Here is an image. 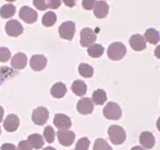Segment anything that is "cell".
Listing matches in <instances>:
<instances>
[{"label": "cell", "mask_w": 160, "mask_h": 150, "mask_svg": "<svg viewBox=\"0 0 160 150\" xmlns=\"http://www.w3.org/2000/svg\"><path fill=\"white\" fill-rule=\"evenodd\" d=\"M53 125H55L59 130H68L72 126V120L68 116L64 114H56L53 118Z\"/></svg>", "instance_id": "30bf717a"}, {"label": "cell", "mask_w": 160, "mask_h": 150, "mask_svg": "<svg viewBox=\"0 0 160 150\" xmlns=\"http://www.w3.org/2000/svg\"><path fill=\"white\" fill-rule=\"evenodd\" d=\"M66 91H68V89H66L65 84L59 82V83H56V84L51 87L50 94L52 95L53 98H56V99H61V98H63L64 95H65Z\"/></svg>", "instance_id": "ac0fdd59"}, {"label": "cell", "mask_w": 160, "mask_h": 150, "mask_svg": "<svg viewBox=\"0 0 160 150\" xmlns=\"http://www.w3.org/2000/svg\"><path fill=\"white\" fill-rule=\"evenodd\" d=\"M55 136H56V132L53 130L52 126H48L44 129V138H45L46 142H48V143H53Z\"/></svg>", "instance_id": "83f0119b"}, {"label": "cell", "mask_w": 160, "mask_h": 150, "mask_svg": "<svg viewBox=\"0 0 160 150\" xmlns=\"http://www.w3.org/2000/svg\"><path fill=\"white\" fill-rule=\"evenodd\" d=\"M14 75H16V72H14L11 68H8V67H3V68H0V84L2 85L6 79H9L13 77Z\"/></svg>", "instance_id": "4316f807"}, {"label": "cell", "mask_w": 160, "mask_h": 150, "mask_svg": "<svg viewBox=\"0 0 160 150\" xmlns=\"http://www.w3.org/2000/svg\"><path fill=\"white\" fill-rule=\"evenodd\" d=\"M95 3H96V0H82V7L84 10H92Z\"/></svg>", "instance_id": "836d02e7"}, {"label": "cell", "mask_w": 160, "mask_h": 150, "mask_svg": "<svg viewBox=\"0 0 160 150\" xmlns=\"http://www.w3.org/2000/svg\"><path fill=\"white\" fill-rule=\"evenodd\" d=\"M78 71H79V74L81 76L86 77V78H90V77L93 76L94 74V70L90 64L88 63H80L79 67H78Z\"/></svg>", "instance_id": "d4e9b609"}, {"label": "cell", "mask_w": 160, "mask_h": 150, "mask_svg": "<svg viewBox=\"0 0 160 150\" xmlns=\"http://www.w3.org/2000/svg\"><path fill=\"white\" fill-rule=\"evenodd\" d=\"M129 44L133 51H141L145 50L146 47V41L144 37H142L141 35H131L129 39Z\"/></svg>", "instance_id": "4fadbf2b"}, {"label": "cell", "mask_w": 160, "mask_h": 150, "mask_svg": "<svg viewBox=\"0 0 160 150\" xmlns=\"http://www.w3.org/2000/svg\"><path fill=\"white\" fill-rule=\"evenodd\" d=\"M47 64V58L43 55H33L30 59V67L33 71H42Z\"/></svg>", "instance_id": "7c38bea8"}, {"label": "cell", "mask_w": 160, "mask_h": 150, "mask_svg": "<svg viewBox=\"0 0 160 150\" xmlns=\"http://www.w3.org/2000/svg\"><path fill=\"white\" fill-rule=\"evenodd\" d=\"M93 10H94V15L97 19H105L109 12V6L104 0H100V1H96Z\"/></svg>", "instance_id": "2e32d148"}, {"label": "cell", "mask_w": 160, "mask_h": 150, "mask_svg": "<svg viewBox=\"0 0 160 150\" xmlns=\"http://www.w3.org/2000/svg\"><path fill=\"white\" fill-rule=\"evenodd\" d=\"M28 142L31 145V147L34 149H41L44 146V139L40 134L35 133V134H31L28 136Z\"/></svg>", "instance_id": "44dd1931"}, {"label": "cell", "mask_w": 160, "mask_h": 150, "mask_svg": "<svg viewBox=\"0 0 160 150\" xmlns=\"http://www.w3.org/2000/svg\"><path fill=\"white\" fill-rule=\"evenodd\" d=\"M0 133H1V129H0Z\"/></svg>", "instance_id": "ee69618b"}, {"label": "cell", "mask_w": 160, "mask_h": 150, "mask_svg": "<svg viewBox=\"0 0 160 150\" xmlns=\"http://www.w3.org/2000/svg\"><path fill=\"white\" fill-rule=\"evenodd\" d=\"M1 150H16V147H15L13 144L6 143L1 146Z\"/></svg>", "instance_id": "d590c367"}, {"label": "cell", "mask_w": 160, "mask_h": 150, "mask_svg": "<svg viewBox=\"0 0 160 150\" xmlns=\"http://www.w3.org/2000/svg\"><path fill=\"white\" fill-rule=\"evenodd\" d=\"M6 31L8 33V35L16 38L24 32V28H22V26L20 25L18 20L11 19L6 24Z\"/></svg>", "instance_id": "9c48e42d"}, {"label": "cell", "mask_w": 160, "mask_h": 150, "mask_svg": "<svg viewBox=\"0 0 160 150\" xmlns=\"http://www.w3.org/2000/svg\"><path fill=\"white\" fill-rule=\"evenodd\" d=\"M33 4L40 11H45L46 9H48L47 6H46V0H33Z\"/></svg>", "instance_id": "1f68e13d"}, {"label": "cell", "mask_w": 160, "mask_h": 150, "mask_svg": "<svg viewBox=\"0 0 160 150\" xmlns=\"http://www.w3.org/2000/svg\"><path fill=\"white\" fill-rule=\"evenodd\" d=\"M154 54H155V56H156L157 58L160 59V45H159V46H157V47L155 48Z\"/></svg>", "instance_id": "74e56055"}, {"label": "cell", "mask_w": 160, "mask_h": 150, "mask_svg": "<svg viewBox=\"0 0 160 150\" xmlns=\"http://www.w3.org/2000/svg\"><path fill=\"white\" fill-rule=\"evenodd\" d=\"M11 58V51L7 47H0V62H7Z\"/></svg>", "instance_id": "4dcf8cb0"}, {"label": "cell", "mask_w": 160, "mask_h": 150, "mask_svg": "<svg viewBox=\"0 0 160 150\" xmlns=\"http://www.w3.org/2000/svg\"><path fill=\"white\" fill-rule=\"evenodd\" d=\"M156 126H157V129H158V131L160 132V117L158 118V120H157V122H156Z\"/></svg>", "instance_id": "60d3db41"}, {"label": "cell", "mask_w": 160, "mask_h": 150, "mask_svg": "<svg viewBox=\"0 0 160 150\" xmlns=\"http://www.w3.org/2000/svg\"><path fill=\"white\" fill-rule=\"evenodd\" d=\"M46 6L49 9H58L61 6V0H46Z\"/></svg>", "instance_id": "d6a6232c"}, {"label": "cell", "mask_w": 160, "mask_h": 150, "mask_svg": "<svg viewBox=\"0 0 160 150\" xmlns=\"http://www.w3.org/2000/svg\"><path fill=\"white\" fill-rule=\"evenodd\" d=\"M57 136H58L59 143L64 147H68L74 143L75 141V133L73 131H68V130H59L57 132Z\"/></svg>", "instance_id": "52a82bcc"}, {"label": "cell", "mask_w": 160, "mask_h": 150, "mask_svg": "<svg viewBox=\"0 0 160 150\" xmlns=\"http://www.w3.org/2000/svg\"><path fill=\"white\" fill-rule=\"evenodd\" d=\"M130 150H144V148H142V147H140V146H135V147H132Z\"/></svg>", "instance_id": "ab89813d"}, {"label": "cell", "mask_w": 160, "mask_h": 150, "mask_svg": "<svg viewBox=\"0 0 160 150\" xmlns=\"http://www.w3.org/2000/svg\"><path fill=\"white\" fill-rule=\"evenodd\" d=\"M126 51H127V50H126L125 45H124L123 43L114 42L108 47L107 54H108V57H109L111 60L118 61V60H121L122 58H124V56L126 55Z\"/></svg>", "instance_id": "7a4b0ae2"}, {"label": "cell", "mask_w": 160, "mask_h": 150, "mask_svg": "<svg viewBox=\"0 0 160 150\" xmlns=\"http://www.w3.org/2000/svg\"><path fill=\"white\" fill-rule=\"evenodd\" d=\"M61 1H63L64 4L69 8H73L75 7V4H76V0H61Z\"/></svg>", "instance_id": "8d00e7d4"}, {"label": "cell", "mask_w": 160, "mask_h": 150, "mask_svg": "<svg viewBox=\"0 0 160 150\" xmlns=\"http://www.w3.org/2000/svg\"><path fill=\"white\" fill-rule=\"evenodd\" d=\"M108 135L111 143L114 145H121L126 139V132L120 126H111L108 129Z\"/></svg>", "instance_id": "6da1fadb"}, {"label": "cell", "mask_w": 160, "mask_h": 150, "mask_svg": "<svg viewBox=\"0 0 160 150\" xmlns=\"http://www.w3.org/2000/svg\"><path fill=\"white\" fill-rule=\"evenodd\" d=\"M90 147V141L87 137H82L80 138L76 144L75 150H88Z\"/></svg>", "instance_id": "f546056e"}, {"label": "cell", "mask_w": 160, "mask_h": 150, "mask_svg": "<svg viewBox=\"0 0 160 150\" xmlns=\"http://www.w3.org/2000/svg\"><path fill=\"white\" fill-rule=\"evenodd\" d=\"M94 110V103L90 98H82L77 103V110L82 115H89Z\"/></svg>", "instance_id": "8fae6325"}, {"label": "cell", "mask_w": 160, "mask_h": 150, "mask_svg": "<svg viewBox=\"0 0 160 150\" xmlns=\"http://www.w3.org/2000/svg\"><path fill=\"white\" fill-rule=\"evenodd\" d=\"M15 12H16V8L13 6V4L11 3L4 4L0 9V16L2 19H10V17H12L15 14Z\"/></svg>", "instance_id": "cb8c5ba5"}, {"label": "cell", "mask_w": 160, "mask_h": 150, "mask_svg": "<svg viewBox=\"0 0 160 150\" xmlns=\"http://www.w3.org/2000/svg\"><path fill=\"white\" fill-rule=\"evenodd\" d=\"M3 126L8 132H15L19 126V118L15 114H11L6 118L3 122Z\"/></svg>", "instance_id": "5bb4252c"}, {"label": "cell", "mask_w": 160, "mask_h": 150, "mask_svg": "<svg viewBox=\"0 0 160 150\" xmlns=\"http://www.w3.org/2000/svg\"><path fill=\"white\" fill-rule=\"evenodd\" d=\"M43 150H56V149L52 148V147H46V148H44Z\"/></svg>", "instance_id": "b9f144b4"}, {"label": "cell", "mask_w": 160, "mask_h": 150, "mask_svg": "<svg viewBox=\"0 0 160 150\" xmlns=\"http://www.w3.org/2000/svg\"><path fill=\"white\" fill-rule=\"evenodd\" d=\"M93 150H112V148H111V146L105 141V139L98 138L95 141Z\"/></svg>", "instance_id": "f1b7e54d"}, {"label": "cell", "mask_w": 160, "mask_h": 150, "mask_svg": "<svg viewBox=\"0 0 160 150\" xmlns=\"http://www.w3.org/2000/svg\"><path fill=\"white\" fill-rule=\"evenodd\" d=\"M56 22H57V15H56V13H53L51 11L45 13V15H44L42 19V24L45 26V27H51V26H53L56 24Z\"/></svg>", "instance_id": "484cf974"}, {"label": "cell", "mask_w": 160, "mask_h": 150, "mask_svg": "<svg viewBox=\"0 0 160 150\" xmlns=\"http://www.w3.org/2000/svg\"><path fill=\"white\" fill-rule=\"evenodd\" d=\"M139 141H140L142 147L145 149H152L155 146V137L148 131L142 132L140 134V137H139Z\"/></svg>", "instance_id": "9a60e30c"}, {"label": "cell", "mask_w": 160, "mask_h": 150, "mask_svg": "<svg viewBox=\"0 0 160 150\" xmlns=\"http://www.w3.org/2000/svg\"><path fill=\"white\" fill-rule=\"evenodd\" d=\"M49 112L46 107H37L32 113V121L37 126H44L48 120Z\"/></svg>", "instance_id": "5b68a950"}, {"label": "cell", "mask_w": 160, "mask_h": 150, "mask_svg": "<svg viewBox=\"0 0 160 150\" xmlns=\"http://www.w3.org/2000/svg\"><path fill=\"white\" fill-rule=\"evenodd\" d=\"M72 90H73V92L76 95H78V97H82V95H84L87 94L86 83L77 79V81H75L73 84H72Z\"/></svg>", "instance_id": "d6986e66"}, {"label": "cell", "mask_w": 160, "mask_h": 150, "mask_svg": "<svg viewBox=\"0 0 160 150\" xmlns=\"http://www.w3.org/2000/svg\"><path fill=\"white\" fill-rule=\"evenodd\" d=\"M92 101H93V103L96 105L105 104V102L107 101V94H106L105 90H102V89L95 90L92 95Z\"/></svg>", "instance_id": "ffe728a7"}, {"label": "cell", "mask_w": 160, "mask_h": 150, "mask_svg": "<svg viewBox=\"0 0 160 150\" xmlns=\"http://www.w3.org/2000/svg\"><path fill=\"white\" fill-rule=\"evenodd\" d=\"M105 118L110 119V120H118L122 117V110H121L120 105L114 102H109L105 106L102 110Z\"/></svg>", "instance_id": "3957f363"}, {"label": "cell", "mask_w": 160, "mask_h": 150, "mask_svg": "<svg viewBox=\"0 0 160 150\" xmlns=\"http://www.w3.org/2000/svg\"><path fill=\"white\" fill-rule=\"evenodd\" d=\"M105 48L100 44H92L91 46L88 47V54L91 56L92 58H99L100 56L104 54Z\"/></svg>", "instance_id": "603a6c76"}, {"label": "cell", "mask_w": 160, "mask_h": 150, "mask_svg": "<svg viewBox=\"0 0 160 150\" xmlns=\"http://www.w3.org/2000/svg\"><path fill=\"white\" fill-rule=\"evenodd\" d=\"M144 39H145V41H148L151 44H157L160 40L159 32L156 29H154V28H148L145 31Z\"/></svg>", "instance_id": "7402d4cb"}, {"label": "cell", "mask_w": 160, "mask_h": 150, "mask_svg": "<svg viewBox=\"0 0 160 150\" xmlns=\"http://www.w3.org/2000/svg\"><path fill=\"white\" fill-rule=\"evenodd\" d=\"M3 114H4V110L2 106H0V122H2V119H3Z\"/></svg>", "instance_id": "f35d334b"}, {"label": "cell", "mask_w": 160, "mask_h": 150, "mask_svg": "<svg viewBox=\"0 0 160 150\" xmlns=\"http://www.w3.org/2000/svg\"><path fill=\"white\" fill-rule=\"evenodd\" d=\"M16 150H32V147H31V145L28 141H22L19 142Z\"/></svg>", "instance_id": "e575fe53"}, {"label": "cell", "mask_w": 160, "mask_h": 150, "mask_svg": "<svg viewBox=\"0 0 160 150\" xmlns=\"http://www.w3.org/2000/svg\"><path fill=\"white\" fill-rule=\"evenodd\" d=\"M8 2H13V1H16V0H6Z\"/></svg>", "instance_id": "7bdbcfd3"}, {"label": "cell", "mask_w": 160, "mask_h": 150, "mask_svg": "<svg viewBox=\"0 0 160 150\" xmlns=\"http://www.w3.org/2000/svg\"><path fill=\"white\" fill-rule=\"evenodd\" d=\"M75 31H76V25L73 22H64L59 27V35L64 40H73Z\"/></svg>", "instance_id": "277c9868"}, {"label": "cell", "mask_w": 160, "mask_h": 150, "mask_svg": "<svg viewBox=\"0 0 160 150\" xmlns=\"http://www.w3.org/2000/svg\"><path fill=\"white\" fill-rule=\"evenodd\" d=\"M19 17L27 24H33L38 19V13L35 10L25 6L19 10Z\"/></svg>", "instance_id": "ba28073f"}, {"label": "cell", "mask_w": 160, "mask_h": 150, "mask_svg": "<svg viewBox=\"0 0 160 150\" xmlns=\"http://www.w3.org/2000/svg\"><path fill=\"white\" fill-rule=\"evenodd\" d=\"M96 41V33L91 28H83L80 31V44L83 47H89Z\"/></svg>", "instance_id": "8992f818"}, {"label": "cell", "mask_w": 160, "mask_h": 150, "mask_svg": "<svg viewBox=\"0 0 160 150\" xmlns=\"http://www.w3.org/2000/svg\"><path fill=\"white\" fill-rule=\"evenodd\" d=\"M11 66L13 69L22 70L27 66V56L24 53H17L16 55L12 58Z\"/></svg>", "instance_id": "e0dca14e"}]
</instances>
